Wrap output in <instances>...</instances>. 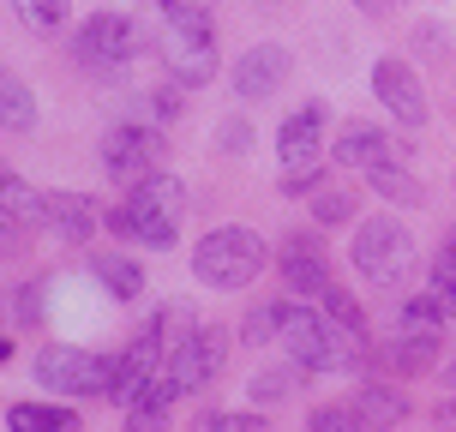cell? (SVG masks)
<instances>
[{
	"mask_svg": "<svg viewBox=\"0 0 456 432\" xmlns=\"http://www.w3.org/2000/svg\"><path fill=\"white\" fill-rule=\"evenodd\" d=\"M276 342L289 348V361H295L300 372H348V366L366 361V342L324 319L319 300H313V306L276 300Z\"/></svg>",
	"mask_w": 456,
	"mask_h": 432,
	"instance_id": "cell-1",
	"label": "cell"
},
{
	"mask_svg": "<svg viewBox=\"0 0 456 432\" xmlns=\"http://www.w3.org/2000/svg\"><path fill=\"white\" fill-rule=\"evenodd\" d=\"M181 210H186V181L175 175H151L133 186V199L114 210L109 223L120 234H138L144 247H175L181 240Z\"/></svg>",
	"mask_w": 456,
	"mask_h": 432,
	"instance_id": "cell-2",
	"label": "cell"
},
{
	"mask_svg": "<svg viewBox=\"0 0 456 432\" xmlns=\"http://www.w3.org/2000/svg\"><path fill=\"white\" fill-rule=\"evenodd\" d=\"M192 271H199L205 289L234 295V289H247L252 276L265 271V240L252 228H210L205 240L192 247Z\"/></svg>",
	"mask_w": 456,
	"mask_h": 432,
	"instance_id": "cell-3",
	"label": "cell"
},
{
	"mask_svg": "<svg viewBox=\"0 0 456 432\" xmlns=\"http://www.w3.org/2000/svg\"><path fill=\"white\" fill-rule=\"evenodd\" d=\"M348 258H354V271H361L372 289H403L409 271H414V234L396 223V216H366V223L354 228Z\"/></svg>",
	"mask_w": 456,
	"mask_h": 432,
	"instance_id": "cell-4",
	"label": "cell"
},
{
	"mask_svg": "<svg viewBox=\"0 0 456 432\" xmlns=\"http://www.w3.org/2000/svg\"><path fill=\"white\" fill-rule=\"evenodd\" d=\"M276 162H282V192H313L324 162V102H300L282 133H276Z\"/></svg>",
	"mask_w": 456,
	"mask_h": 432,
	"instance_id": "cell-5",
	"label": "cell"
},
{
	"mask_svg": "<svg viewBox=\"0 0 456 432\" xmlns=\"http://www.w3.org/2000/svg\"><path fill=\"white\" fill-rule=\"evenodd\" d=\"M30 372H37V385H43V390H61V396H109V390H114V361L85 355V348H72V342L43 348Z\"/></svg>",
	"mask_w": 456,
	"mask_h": 432,
	"instance_id": "cell-6",
	"label": "cell"
},
{
	"mask_svg": "<svg viewBox=\"0 0 456 432\" xmlns=\"http://www.w3.org/2000/svg\"><path fill=\"white\" fill-rule=\"evenodd\" d=\"M72 54L85 67H102V72H120L126 61L138 54V24L120 19V12H96L78 37H72Z\"/></svg>",
	"mask_w": 456,
	"mask_h": 432,
	"instance_id": "cell-7",
	"label": "cell"
},
{
	"mask_svg": "<svg viewBox=\"0 0 456 432\" xmlns=\"http://www.w3.org/2000/svg\"><path fill=\"white\" fill-rule=\"evenodd\" d=\"M223 361H228V337L216 330V324L181 330L175 348H168V379H175L181 390H199V385H210V379L223 372Z\"/></svg>",
	"mask_w": 456,
	"mask_h": 432,
	"instance_id": "cell-8",
	"label": "cell"
},
{
	"mask_svg": "<svg viewBox=\"0 0 456 432\" xmlns=\"http://www.w3.org/2000/svg\"><path fill=\"white\" fill-rule=\"evenodd\" d=\"M157 133L151 126H114L109 138H102V168H109L120 186H138L151 181V162H157Z\"/></svg>",
	"mask_w": 456,
	"mask_h": 432,
	"instance_id": "cell-9",
	"label": "cell"
},
{
	"mask_svg": "<svg viewBox=\"0 0 456 432\" xmlns=\"http://www.w3.org/2000/svg\"><path fill=\"white\" fill-rule=\"evenodd\" d=\"M162 61H168V72H175L181 85H205V78H216V43H210V30H192V24H168Z\"/></svg>",
	"mask_w": 456,
	"mask_h": 432,
	"instance_id": "cell-10",
	"label": "cell"
},
{
	"mask_svg": "<svg viewBox=\"0 0 456 432\" xmlns=\"http://www.w3.org/2000/svg\"><path fill=\"white\" fill-rule=\"evenodd\" d=\"M282 78H289V48L276 43H258L234 61V96H247V102H265L271 91H282Z\"/></svg>",
	"mask_w": 456,
	"mask_h": 432,
	"instance_id": "cell-11",
	"label": "cell"
},
{
	"mask_svg": "<svg viewBox=\"0 0 456 432\" xmlns=\"http://www.w3.org/2000/svg\"><path fill=\"white\" fill-rule=\"evenodd\" d=\"M372 91H379V102H385L403 126H420V120H427V91H420V78H414L403 61H379V67H372Z\"/></svg>",
	"mask_w": 456,
	"mask_h": 432,
	"instance_id": "cell-12",
	"label": "cell"
},
{
	"mask_svg": "<svg viewBox=\"0 0 456 432\" xmlns=\"http://www.w3.org/2000/svg\"><path fill=\"white\" fill-rule=\"evenodd\" d=\"M330 157L348 162V168H379V162H396L403 157V144L396 138H385L379 126H366V120H348L337 133V144H330Z\"/></svg>",
	"mask_w": 456,
	"mask_h": 432,
	"instance_id": "cell-13",
	"label": "cell"
},
{
	"mask_svg": "<svg viewBox=\"0 0 456 432\" xmlns=\"http://www.w3.org/2000/svg\"><path fill=\"white\" fill-rule=\"evenodd\" d=\"M43 234L67 240V247H85L96 234V210L85 192H48V216H43Z\"/></svg>",
	"mask_w": 456,
	"mask_h": 432,
	"instance_id": "cell-14",
	"label": "cell"
},
{
	"mask_svg": "<svg viewBox=\"0 0 456 432\" xmlns=\"http://www.w3.org/2000/svg\"><path fill=\"white\" fill-rule=\"evenodd\" d=\"M282 282L306 300H319L324 289H330V271H324L319 247H313L306 234H289V240H282Z\"/></svg>",
	"mask_w": 456,
	"mask_h": 432,
	"instance_id": "cell-15",
	"label": "cell"
},
{
	"mask_svg": "<svg viewBox=\"0 0 456 432\" xmlns=\"http://www.w3.org/2000/svg\"><path fill=\"white\" fill-rule=\"evenodd\" d=\"M0 210H6V240H12L19 228H43V216H48V192H30L19 175H6V199H0Z\"/></svg>",
	"mask_w": 456,
	"mask_h": 432,
	"instance_id": "cell-16",
	"label": "cell"
},
{
	"mask_svg": "<svg viewBox=\"0 0 456 432\" xmlns=\"http://www.w3.org/2000/svg\"><path fill=\"white\" fill-rule=\"evenodd\" d=\"M366 181H372V192H379V199H390V205H403V210H420V205H427L420 181H414V175H403L396 162H379V168H366Z\"/></svg>",
	"mask_w": 456,
	"mask_h": 432,
	"instance_id": "cell-17",
	"label": "cell"
},
{
	"mask_svg": "<svg viewBox=\"0 0 456 432\" xmlns=\"http://www.w3.org/2000/svg\"><path fill=\"white\" fill-rule=\"evenodd\" d=\"M354 414H361V427H396V420H409V403L385 385H366L354 390Z\"/></svg>",
	"mask_w": 456,
	"mask_h": 432,
	"instance_id": "cell-18",
	"label": "cell"
},
{
	"mask_svg": "<svg viewBox=\"0 0 456 432\" xmlns=\"http://www.w3.org/2000/svg\"><path fill=\"white\" fill-rule=\"evenodd\" d=\"M91 271L109 282V295H114V300H138V295H144V271H138L133 258H120V252H96Z\"/></svg>",
	"mask_w": 456,
	"mask_h": 432,
	"instance_id": "cell-19",
	"label": "cell"
},
{
	"mask_svg": "<svg viewBox=\"0 0 456 432\" xmlns=\"http://www.w3.org/2000/svg\"><path fill=\"white\" fill-rule=\"evenodd\" d=\"M78 414L72 409H48V403H19L6 409V432H72Z\"/></svg>",
	"mask_w": 456,
	"mask_h": 432,
	"instance_id": "cell-20",
	"label": "cell"
},
{
	"mask_svg": "<svg viewBox=\"0 0 456 432\" xmlns=\"http://www.w3.org/2000/svg\"><path fill=\"white\" fill-rule=\"evenodd\" d=\"M427 295L438 300V313H444V319H456V234H451V247H444V252H433Z\"/></svg>",
	"mask_w": 456,
	"mask_h": 432,
	"instance_id": "cell-21",
	"label": "cell"
},
{
	"mask_svg": "<svg viewBox=\"0 0 456 432\" xmlns=\"http://www.w3.org/2000/svg\"><path fill=\"white\" fill-rule=\"evenodd\" d=\"M319 313H324V319H330V324H342L348 337L372 342V330H366V313H361V306H354V295H342L337 282H330V289H324V295H319Z\"/></svg>",
	"mask_w": 456,
	"mask_h": 432,
	"instance_id": "cell-22",
	"label": "cell"
},
{
	"mask_svg": "<svg viewBox=\"0 0 456 432\" xmlns=\"http://www.w3.org/2000/svg\"><path fill=\"white\" fill-rule=\"evenodd\" d=\"M12 12H19L24 30L48 37V30H61V24H67V0H12Z\"/></svg>",
	"mask_w": 456,
	"mask_h": 432,
	"instance_id": "cell-23",
	"label": "cell"
},
{
	"mask_svg": "<svg viewBox=\"0 0 456 432\" xmlns=\"http://www.w3.org/2000/svg\"><path fill=\"white\" fill-rule=\"evenodd\" d=\"M6 133H30V120H37V102H30V85H24L19 72H6Z\"/></svg>",
	"mask_w": 456,
	"mask_h": 432,
	"instance_id": "cell-24",
	"label": "cell"
},
{
	"mask_svg": "<svg viewBox=\"0 0 456 432\" xmlns=\"http://www.w3.org/2000/svg\"><path fill=\"white\" fill-rule=\"evenodd\" d=\"M168 24H192V30H210L216 19V0H157Z\"/></svg>",
	"mask_w": 456,
	"mask_h": 432,
	"instance_id": "cell-25",
	"label": "cell"
},
{
	"mask_svg": "<svg viewBox=\"0 0 456 432\" xmlns=\"http://www.w3.org/2000/svg\"><path fill=\"white\" fill-rule=\"evenodd\" d=\"M390 361L403 366V372H420V366L438 361V342H414V337H396L390 342Z\"/></svg>",
	"mask_w": 456,
	"mask_h": 432,
	"instance_id": "cell-26",
	"label": "cell"
},
{
	"mask_svg": "<svg viewBox=\"0 0 456 432\" xmlns=\"http://www.w3.org/2000/svg\"><path fill=\"white\" fill-rule=\"evenodd\" d=\"M313 216H319V223H348V216H354V199H348V192H337V186H319V192H313Z\"/></svg>",
	"mask_w": 456,
	"mask_h": 432,
	"instance_id": "cell-27",
	"label": "cell"
},
{
	"mask_svg": "<svg viewBox=\"0 0 456 432\" xmlns=\"http://www.w3.org/2000/svg\"><path fill=\"white\" fill-rule=\"evenodd\" d=\"M289 390H295V372H258V379H252V396H258V403H282Z\"/></svg>",
	"mask_w": 456,
	"mask_h": 432,
	"instance_id": "cell-28",
	"label": "cell"
},
{
	"mask_svg": "<svg viewBox=\"0 0 456 432\" xmlns=\"http://www.w3.org/2000/svg\"><path fill=\"white\" fill-rule=\"evenodd\" d=\"M247 144H252V126H247V120H223V126H216V151H223V157H240Z\"/></svg>",
	"mask_w": 456,
	"mask_h": 432,
	"instance_id": "cell-29",
	"label": "cell"
},
{
	"mask_svg": "<svg viewBox=\"0 0 456 432\" xmlns=\"http://www.w3.org/2000/svg\"><path fill=\"white\" fill-rule=\"evenodd\" d=\"M175 114H181V96L175 91H151L144 96V120H151V126H168Z\"/></svg>",
	"mask_w": 456,
	"mask_h": 432,
	"instance_id": "cell-30",
	"label": "cell"
},
{
	"mask_svg": "<svg viewBox=\"0 0 456 432\" xmlns=\"http://www.w3.org/2000/svg\"><path fill=\"white\" fill-rule=\"evenodd\" d=\"M313 427L330 432V427H361V414L354 409H313Z\"/></svg>",
	"mask_w": 456,
	"mask_h": 432,
	"instance_id": "cell-31",
	"label": "cell"
},
{
	"mask_svg": "<svg viewBox=\"0 0 456 432\" xmlns=\"http://www.w3.org/2000/svg\"><path fill=\"white\" fill-rule=\"evenodd\" d=\"M205 427H223V432H252V427H265V414H210Z\"/></svg>",
	"mask_w": 456,
	"mask_h": 432,
	"instance_id": "cell-32",
	"label": "cell"
},
{
	"mask_svg": "<svg viewBox=\"0 0 456 432\" xmlns=\"http://www.w3.org/2000/svg\"><path fill=\"white\" fill-rule=\"evenodd\" d=\"M354 6H361V12H372V19H385V12H390V0H354Z\"/></svg>",
	"mask_w": 456,
	"mask_h": 432,
	"instance_id": "cell-33",
	"label": "cell"
},
{
	"mask_svg": "<svg viewBox=\"0 0 456 432\" xmlns=\"http://www.w3.org/2000/svg\"><path fill=\"white\" fill-rule=\"evenodd\" d=\"M451 379H456V366H451Z\"/></svg>",
	"mask_w": 456,
	"mask_h": 432,
	"instance_id": "cell-34",
	"label": "cell"
}]
</instances>
